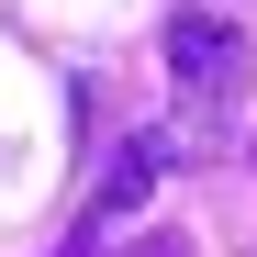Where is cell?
<instances>
[{"label":"cell","mask_w":257,"mask_h":257,"mask_svg":"<svg viewBox=\"0 0 257 257\" xmlns=\"http://www.w3.org/2000/svg\"><path fill=\"white\" fill-rule=\"evenodd\" d=\"M112 257H179V235H123Z\"/></svg>","instance_id":"obj_3"},{"label":"cell","mask_w":257,"mask_h":257,"mask_svg":"<svg viewBox=\"0 0 257 257\" xmlns=\"http://www.w3.org/2000/svg\"><path fill=\"white\" fill-rule=\"evenodd\" d=\"M168 168H179V135H135V146L101 168V190H90V235H112L123 212H146V190L168 179Z\"/></svg>","instance_id":"obj_2"},{"label":"cell","mask_w":257,"mask_h":257,"mask_svg":"<svg viewBox=\"0 0 257 257\" xmlns=\"http://www.w3.org/2000/svg\"><path fill=\"white\" fill-rule=\"evenodd\" d=\"M168 67H179V90L235 101V78H246V34L212 23V12H190V23H168Z\"/></svg>","instance_id":"obj_1"}]
</instances>
